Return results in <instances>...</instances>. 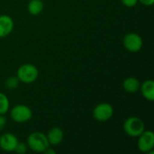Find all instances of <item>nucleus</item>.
<instances>
[{
  "instance_id": "nucleus-1",
  "label": "nucleus",
  "mask_w": 154,
  "mask_h": 154,
  "mask_svg": "<svg viewBox=\"0 0 154 154\" xmlns=\"http://www.w3.org/2000/svg\"><path fill=\"white\" fill-rule=\"evenodd\" d=\"M26 144L28 149L38 153H43V152L51 146L46 134L42 132H32L27 137Z\"/></svg>"
},
{
  "instance_id": "nucleus-2",
  "label": "nucleus",
  "mask_w": 154,
  "mask_h": 154,
  "mask_svg": "<svg viewBox=\"0 0 154 154\" xmlns=\"http://www.w3.org/2000/svg\"><path fill=\"white\" fill-rule=\"evenodd\" d=\"M16 77L21 83L32 84L37 80L39 77V69L33 64L25 63L17 69Z\"/></svg>"
},
{
  "instance_id": "nucleus-3",
  "label": "nucleus",
  "mask_w": 154,
  "mask_h": 154,
  "mask_svg": "<svg viewBox=\"0 0 154 154\" xmlns=\"http://www.w3.org/2000/svg\"><path fill=\"white\" fill-rule=\"evenodd\" d=\"M123 129L128 136L137 138L145 130V125L140 117L130 116L124 122Z\"/></svg>"
},
{
  "instance_id": "nucleus-4",
  "label": "nucleus",
  "mask_w": 154,
  "mask_h": 154,
  "mask_svg": "<svg viewBox=\"0 0 154 154\" xmlns=\"http://www.w3.org/2000/svg\"><path fill=\"white\" fill-rule=\"evenodd\" d=\"M10 110L11 119L18 124H23L30 121L32 117V109L23 104H18L13 106Z\"/></svg>"
},
{
  "instance_id": "nucleus-5",
  "label": "nucleus",
  "mask_w": 154,
  "mask_h": 154,
  "mask_svg": "<svg viewBox=\"0 0 154 154\" xmlns=\"http://www.w3.org/2000/svg\"><path fill=\"white\" fill-rule=\"evenodd\" d=\"M123 45L125 49L132 53L138 52L143 46V41L140 34L137 32H128L123 38Z\"/></svg>"
},
{
  "instance_id": "nucleus-6",
  "label": "nucleus",
  "mask_w": 154,
  "mask_h": 154,
  "mask_svg": "<svg viewBox=\"0 0 154 154\" xmlns=\"http://www.w3.org/2000/svg\"><path fill=\"white\" fill-rule=\"evenodd\" d=\"M114 107L111 104L103 102L97 105L93 111H92V116L93 118L97 122H106L110 120L114 116Z\"/></svg>"
},
{
  "instance_id": "nucleus-7",
  "label": "nucleus",
  "mask_w": 154,
  "mask_h": 154,
  "mask_svg": "<svg viewBox=\"0 0 154 154\" xmlns=\"http://www.w3.org/2000/svg\"><path fill=\"white\" fill-rule=\"evenodd\" d=\"M137 138V147L140 152L143 153H153L154 134L152 130H144Z\"/></svg>"
},
{
  "instance_id": "nucleus-8",
  "label": "nucleus",
  "mask_w": 154,
  "mask_h": 154,
  "mask_svg": "<svg viewBox=\"0 0 154 154\" xmlns=\"http://www.w3.org/2000/svg\"><path fill=\"white\" fill-rule=\"evenodd\" d=\"M18 138L12 133H5L0 135V149L5 152H13L18 143Z\"/></svg>"
},
{
  "instance_id": "nucleus-9",
  "label": "nucleus",
  "mask_w": 154,
  "mask_h": 154,
  "mask_svg": "<svg viewBox=\"0 0 154 154\" xmlns=\"http://www.w3.org/2000/svg\"><path fill=\"white\" fill-rule=\"evenodd\" d=\"M14 20L10 15L1 14L0 15V38L8 36L14 30Z\"/></svg>"
},
{
  "instance_id": "nucleus-10",
  "label": "nucleus",
  "mask_w": 154,
  "mask_h": 154,
  "mask_svg": "<svg viewBox=\"0 0 154 154\" xmlns=\"http://www.w3.org/2000/svg\"><path fill=\"white\" fill-rule=\"evenodd\" d=\"M46 136H47L50 145L57 146L62 143L63 138H64V133L60 127L54 126L48 131Z\"/></svg>"
},
{
  "instance_id": "nucleus-11",
  "label": "nucleus",
  "mask_w": 154,
  "mask_h": 154,
  "mask_svg": "<svg viewBox=\"0 0 154 154\" xmlns=\"http://www.w3.org/2000/svg\"><path fill=\"white\" fill-rule=\"evenodd\" d=\"M144 99L152 102L154 100V81L152 79H146L141 83L140 90Z\"/></svg>"
},
{
  "instance_id": "nucleus-12",
  "label": "nucleus",
  "mask_w": 154,
  "mask_h": 154,
  "mask_svg": "<svg viewBox=\"0 0 154 154\" xmlns=\"http://www.w3.org/2000/svg\"><path fill=\"white\" fill-rule=\"evenodd\" d=\"M122 86L125 92L130 94H134L140 90L141 82L135 77H128L123 81Z\"/></svg>"
},
{
  "instance_id": "nucleus-13",
  "label": "nucleus",
  "mask_w": 154,
  "mask_h": 154,
  "mask_svg": "<svg viewBox=\"0 0 154 154\" xmlns=\"http://www.w3.org/2000/svg\"><path fill=\"white\" fill-rule=\"evenodd\" d=\"M44 9V3L42 0H30L27 5L28 13L32 15L40 14Z\"/></svg>"
},
{
  "instance_id": "nucleus-14",
  "label": "nucleus",
  "mask_w": 154,
  "mask_h": 154,
  "mask_svg": "<svg viewBox=\"0 0 154 154\" xmlns=\"http://www.w3.org/2000/svg\"><path fill=\"white\" fill-rule=\"evenodd\" d=\"M10 109V101L5 94L0 92V115H5Z\"/></svg>"
},
{
  "instance_id": "nucleus-15",
  "label": "nucleus",
  "mask_w": 154,
  "mask_h": 154,
  "mask_svg": "<svg viewBox=\"0 0 154 154\" xmlns=\"http://www.w3.org/2000/svg\"><path fill=\"white\" fill-rule=\"evenodd\" d=\"M19 83H20V81L17 79V77L13 76V77H9L6 79L5 82V86L6 88H8L10 90H14L19 86Z\"/></svg>"
},
{
  "instance_id": "nucleus-16",
  "label": "nucleus",
  "mask_w": 154,
  "mask_h": 154,
  "mask_svg": "<svg viewBox=\"0 0 154 154\" xmlns=\"http://www.w3.org/2000/svg\"><path fill=\"white\" fill-rule=\"evenodd\" d=\"M28 150V146L26 143H21V142H18L15 149H14V152L18 154H23L25 153Z\"/></svg>"
},
{
  "instance_id": "nucleus-17",
  "label": "nucleus",
  "mask_w": 154,
  "mask_h": 154,
  "mask_svg": "<svg viewBox=\"0 0 154 154\" xmlns=\"http://www.w3.org/2000/svg\"><path fill=\"white\" fill-rule=\"evenodd\" d=\"M121 2L126 7H134L138 4V0H121Z\"/></svg>"
},
{
  "instance_id": "nucleus-18",
  "label": "nucleus",
  "mask_w": 154,
  "mask_h": 154,
  "mask_svg": "<svg viewBox=\"0 0 154 154\" xmlns=\"http://www.w3.org/2000/svg\"><path fill=\"white\" fill-rule=\"evenodd\" d=\"M6 125V118L5 115H0V132H2Z\"/></svg>"
},
{
  "instance_id": "nucleus-19",
  "label": "nucleus",
  "mask_w": 154,
  "mask_h": 154,
  "mask_svg": "<svg viewBox=\"0 0 154 154\" xmlns=\"http://www.w3.org/2000/svg\"><path fill=\"white\" fill-rule=\"evenodd\" d=\"M138 3H141L145 6H152L154 5V0H138Z\"/></svg>"
},
{
  "instance_id": "nucleus-20",
  "label": "nucleus",
  "mask_w": 154,
  "mask_h": 154,
  "mask_svg": "<svg viewBox=\"0 0 154 154\" xmlns=\"http://www.w3.org/2000/svg\"><path fill=\"white\" fill-rule=\"evenodd\" d=\"M43 153L45 154H55L56 153V151H54L53 149H51V147H48L44 152H43Z\"/></svg>"
}]
</instances>
